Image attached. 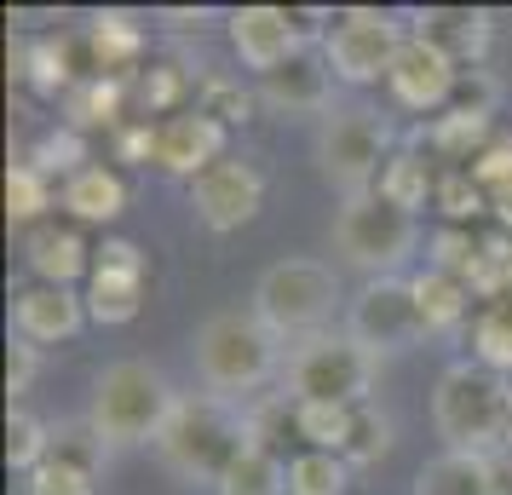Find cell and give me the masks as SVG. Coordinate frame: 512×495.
I'll use <instances>...</instances> for the list:
<instances>
[{
	"label": "cell",
	"instance_id": "obj_10",
	"mask_svg": "<svg viewBox=\"0 0 512 495\" xmlns=\"http://www.w3.org/2000/svg\"><path fill=\"white\" fill-rule=\"evenodd\" d=\"M346 334L374 357L420 346L426 340V317H420V300H415V277H374V283H363V294L346 311Z\"/></svg>",
	"mask_w": 512,
	"mask_h": 495
},
{
	"label": "cell",
	"instance_id": "obj_36",
	"mask_svg": "<svg viewBox=\"0 0 512 495\" xmlns=\"http://www.w3.org/2000/svg\"><path fill=\"white\" fill-rule=\"evenodd\" d=\"M386 449H392V421H386L374 403H357V415H351V438H346V467H374Z\"/></svg>",
	"mask_w": 512,
	"mask_h": 495
},
{
	"label": "cell",
	"instance_id": "obj_20",
	"mask_svg": "<svg viewBox=\"0 0 512 495\" xmlns=\"http://www.w3.org/2000/svg\"><path fill=\"white\" fill-rule=\"evenodd\" d=\"M415 35L432 41L443 58H455L461 70H472L489 47V12H472V6H432L415 18Z\"/></svg>",
	"mask_w": 512,
	"mask_h": 495
},
{
	"label": "cell",
	"instance_id": "obj_2",
	"mask_svg": "<svg viewBox=\"0 0 512 495\" xmlns=\"http://www.w3.org/2000/svg\"><path fill=\"white\" fill-rule=\"evenodd\" d=\"M432 432L449 455L472 461L512 449V380L484 363H449L432 386Z\"/></svg>",
	"mask_w": 512,
	"mask_h": 495
},
{
	"label": "cell",
	"instance_id": "obj_23",
	"mask_svg": "<svg viewBox=\"0 0 512 495\" xmlns=\"http://www.w3.org/2000/svg\"><path fill=\"white\" fill-rule=\"evenodd\" d=\"M127 110H133L127 81H116V75H81L75 93L64 98V127H75V133H87V127H121Z\"/></svg>",
	"mask_w": 512,
	"mask_h": 495
},
{
	"label": "cell",
	"instance_id": "obj_7",
	"mask_svg": "<svg viewBox=\"0 0 512 495\" xmlns=\"http://www.w3.org/2000/svg\"><path fill=\"white\" fill-rule=\"evenodd\" d=\"M420 248V219L409 208L386 202L380 190L374 196H351L334 213V254L351 271H369L374 277H397V265Z\"/></svg>",
	"mask_w": 512,
	"mask_h": 495
},
{
	"label": "cell",
	"instance_id": "obj_27",
	"mask_svg": "<svg viewBox=\"0 0 512 495\" xmlns=\"http://www.w3.org/2000/svg\"><path fill=\"white\" fill-rule=\"evenodd\" d=\"M472 363H484L495 375H512V294L489 300L472 317Z\"/></svg>",
	"mask_w": 512,
	"mask_h": 495
},
{
	"label": "cell",
	"instance_id": "obj_12",
	"mask_svg": "<svg viewBox=\"0 0 512 495\" xmlns=\"http://www.w3.org/2000/svg\"><path fill=\"white\" fill-rule=\"evenodd\" d=\"M190 208L213 236L242 231L259 208H265V173L254 162H213L202 179H190Z\"/></svg>",
	"mask_w": 512,
	"mask_h": 495
},
{
	"label": "cell",
	"instance_id": "obj_43",
	"mask_svg": "<svg viewBox=\"0 0 512 495\" xmlns=\"http://www.w3.org/2000/svg\"><path fill=\"white\" fill-rule=\"evenodd\" d=\"M484 495H512V449L484 461Z\"/></svg>",
	"mask_w": 512,
	"mask_h": 495
},
{
	"label": "cell",
	"instance_id": "obj_42",
	"mask_svg": "<svg viewBox=\"0 0 512 495\" xmlns=\"http://www.w3.org/2000/svg\"><path fill=\"white\" fill-rule=\"evenodd\" d=\"M41 346H29V340H18V334H12V346H6V392H12V398H24L29 386H35V369H41Z\"/></svg>",
	"mask_w": 512,
	"mask_h": 495
},
{
	"label": "cell",
	"instance_id": "obj_4",
	"mask_svg": "<svg viewBox=\"0 0 512 495\" xmlns=\"http://www.w3.org/2000/svg\"><path fill=\"white\" fill-rule=\"evenodd\" d=\"M282 369V340L254 311H213L196 329V375L213 398H248Z\"/></svg>",
	"mask_w": 512,
	"mask_h": 495
},
{
	"label": "cell",
	"instance_id": "obj_18",
	"mask_svg": "<svg viewBox=\"0 0 512 495\" xmlns=\"http://www.w3.org/2000/svg\"><path fill=\"white\" fill-rule=\"evenodd\" d=\"M93 254L98 248H87V236H81L75 219H64V225L47 219V225L24 231V265L52 288H70L75 277H93Z\"/></svg>",
	"mask_w": 512,
	"mask_h": 495
},
{
	"label": "cell",
	"instance_id": "obj_5",
	"mask_svg": "<svg viewBox=\"0 0 512 495\" xmlns=\"http://www.w3.org/2000/svg\"><path fill=\"white\" fill-rule=\"evenodd\" d=\"M334 306H340V277L323 260H277L254 283V317L294 346L311 334H328Z\"/></svg>",
	"mask_w": 512,
	"mask_h": 495
},
{
	"label": "cell",
	"instance_id": "obj_8",
	"mask_svg": "<svg viewBox=\"0 0 512 495\" xmlns=\"http://www.w3.org/2000/svg\"><path fill=\"white\" fill-rule=\"evenodd\" d=\"M374 369H380V357L363 352L346 329L334 334H311L300 340L294 352H288V398L300 403H369V386H374Z\"/></svg>",
	"mask_w": 512,
	"mask_h": 495
},
{
	"label": "cell",
	"instance_id": "obj_25",
	"mask_svg": "<svg viewBox=\"0 0 512 495\" xmlns=\"http://www.w3.org/2000/svg\"><path fill=\"white\" fill-rule=\"evenodd\" d=\"M415 300H420V317H426V334H449L461 329V317L472 311V288L461 277H443V271H420L415 277Z\"/></svg>",
	"mask_w": 512,
	"mask_h": 495
},
{
	"label": "cell",
	"instance_id": "obj_21",
	"mask_svg": "<svg viewBox=\"0 0 512 495\" xmlns=\"http://www.w3.org/2000/svg\"><path fill=\"white\" fill-rule=\"evenodd\" d=\"M58 202H64V213H70L75 225H110V219L127 213V185H121L116 167L93 162V167H81L75 179H64Z\"/></svg>",
	"mask_w": 512,
	"mask_h": 495
},
{
	"label": "cell",
	"instance_id": "obj_29",
	"mask_svg": "<svg viewBox=\"0 0 512 495\" xmlns=\"http://www.w3.org/2000/svg\"><path fill=\"white\" fill-rule=\"evenodd\" d=\"M127 98H133V121L179 116L173 104L185 98V70H179V64H144V70L127 81Z\"/></svg>",
	"mask_w": 512,
	"mask_h": 495
},
{
	"label": "cell",
	"instance_id": "obj_38",
	"mask_svg": "<svg viewBox=\"0 0 512 495\" xmlns=\"http://www.w3.org/2000/svg\"><path fill=\"white\" fill-rule=\"evenodd\" d=\"M24 495H98V472L75 467V461H64V455H47L41 467L29 472Z\"/></svg>",
	"mask_w": 512,
	"mask_h": 495
},
{
	"label": "cell",
	"instance_id": "obj_34",
	"mask_svg": "<svg viewBox=\"0 0 512 495\" xmlns=\"http://www.w3.org/2000/svg\"><path fill=\"white\" fill-rule=\"evenodd\" d=\"M47 455H52V426L35 421L29 409H12V415H6V467L29 478Z\"/></svg>",
	"mask_w": 512,
	"mask_h": 495
},
{
	"label": "cell",
	"instance_id": "obj_35",
	"mask_svg": "<svg viewBox=\"0 0 512 495\" xmlns=\"http://www.w3.org/2000/svg\"><path fill=\"white\" fill-rule=\"evenodd\" d=\"M432 202H438V213L449 219V225H466V231H472V219L489 208L484 185H478L466 167H443L438 173V196H432Z\"/></svg>",
	"mask_w": 512,
	"mask_h": 495
},
{
	"label": "cell",
	"instance_id": "obj_22",
	"mask_svg": "<svg viewBox=\"0 0 512 495\" xmlns=\"http://www.w3.org/2000/svg\"><path fill=\"white\" fill-rule=\"evenodd\" d=\"M75 52H81V41H70V35H47V41H35V47L18 52V81H29L35 93L47 98H70L75 81H81V64H75Z\"/></svg>",
	"mask_w": 512,
	"mask_h": 495
},
{
	"label": "cell",
	"instance_id": "obj_19",
	"mask_svg": "<svg viewBox=\"0 0 512 495\" xmlns=\"http://www.w3.org/2000/svg\"><path fill=\"white\" fill-rule=\"evenodd\" d=\"M87 75H116V81H133L144 70V29L127 18V12H98L87 35Z\"/></svg>",
	"mask_w": 512,
	"mask_h": 495
},
{
	"label": "cell",
	"instance_id": "obj_11",
	"mask_svg": "<svg viewBox=\"0 0 512 495\" xmlns=\"http://www.w3.org/2000/svg\"><path fill=\"white\" fill-rule=\"evenodd\" d=\"M144 277H150V260L139 242L104 236V248L93 254V277H87V317L110 323V329L133 323L144 306Z\"/></svg>",
	"mask_w": 512,
	"mask_h": 495
},
{
	"label": "cell",
	"instance_id": "obj_41",
	"mask_svg": "<svg viewBox=\"0 0 512 495\" xmlns=\"http://www.w3.org/2000/svg\"><path fill=\"white\" fill-rule=\"evenodd\" d=\"M466 173H472V179L484 185L489 202H495L501 190H512V133H495V139L484 144V156L466 167Z\"/></svg>",
	"mask_w": 512,
	"mask_h": 495
},
{
	"label": "cell",
	"instance_id": "obj_6",
	"mask_svg": "<svg viewBox=\"0 0 512 495\" xmlns=\"http://www.w3.org/2000/svg\"><path fill=\"white\" fill-rule=\"evenodd\" d=\"M392 162V127L363 110V104H346V110H328L317 121V173L340 196H374L380 190V173Z\"/></svg>",
	"mask_w": 512,
	"mask_h": 495
},
{
	"label": "cell",
	"instance_id": "obj_15",
	"mask_svg": "<svg viewBox=\"0 0 512 495\" xmlns=\"http://www.w3.org/2000/svg\"><path fill=\"white\" fill-rule=\"evenodd\" d=\"M150 162L173 179H202L213 162H225V121H213L208 110H179V116L156 121Z\"/></svg>",
	"mask_w": 512,
	"mask_h": 495
},
{
	"label": "cell",
	"instance_id": "obj_37",
	"mask_svg": "<svg viewBox=\"0 0 512 495\" xmlns=\"http://www.w3.org/2000/svg\"><path fill=\"white\" fill-rule=\"evenodd\" d=\"M29 162L41 167V173H58V179H75V173H81V167H93L87 162V133H75V127H52L47 139L35 144V156H29Z\"/></svg>",
	"mask_w": 512,
	"mask_h": 495
},
{
	"label": "cell",
	"instance_id": "obj_45",
	"mask_svg": "<svg viewBox=\"0 0 512 495\" xmlns=\"http://www.w3.org/2000/svg\"><path fill=\"white\" fill-rule=\"evenodd\" d=\"M489 208H495V219H501V231H512V190H501Z\"/></svg>",
	"mask_w": 512,
	"mask_h": 495
},
{
	"label": "cell",
	"instance_id": "obj_17",
	"mask_svg": "<svg viewBox=\"0 0 512 495\" xmlns=\"http://www.w3.org/2000/svg\"><path fill=\"white\" fill-rule=\"evenodd\" d=\"M259 104H271L282 116H328L334 110V70L323 52H294L282 70L259 75Z\"/></svg>",
	"mask_w": 512,
	"mask_h": 495
},
{
	"label": "cell",
	"instance_id": "obj_44",
	"mask_svg": "<svg viewBox=\"0 0 512 495\" xmlns=\"http://www.w3.org/2000/svg\"><path fill=\"white\" fill-rule=\"evenodd\" d=\"M213 12H162V24H173V29H202Z\"/></svg>",
	"mask_w": 512,
	"mask_h": 495
},
{
	"label": "cell",
	"instance_id": "obj_14",
	"mask_svg": "<svg viewBox=\"0 0 512 495\" xmlns=\"http://www.w3.org/2000/svg\"><path fill=\"white\" fill-rule=\"evenodd\" d=\"M225 24H231L236 58H242L254 75L282 70L294 52L311 47V41H305V29H300V18H294L288 6H242V12H231V18H225Z\"/></svg>",
	"mask_w": 512,
	"mask_h": 495
},
{
	"label": "cell",
	"instance_id": "obj_33",
	"mask_svg": "<svg viewBox=\"0 0 512 495\" xmlns=\"http://www.w3.org/2000/svg\"><path fill=\"white\" fill-rule=\"evenodd\" d=\"M346 455H328V449H305L288 461V495H346Z\"/></svg>",
	"mask_w": 512,
	"mask_h": 495
},
{
	"label": "cell",
	"instance_id": "obj_3",
	"mask_svg": "<svg viewBox=\"0 0 512 495\" xmlns=\"http://www.w3.org/2000/svg\"><path fill=\"white\" fill-rule=\"evenodd\" d=\"M179 398H185V392H173V380H167L156 363L121 357V363H110V369L93 380L87 426H93L110 449H144V444L156 449V438H162L167 415L179 409Z\"/></svg>",
	"mask_w": 512,
	"mask_h": 495
},
{
	"label": "cell",
	"instance_id": "obj_13",
	"mask_svg": "<svg viewBox=\"0 0 512 495\" xmlns=\"http://www.w3.org/2000/svg\"><path fill=\"white\" fill-rule=\"evenodd\" d=\"M461 64L455 58H443L432 41H420V35H409L403 47H397L392 58V75H386V93L403 104V110H415V116H438V110H449L455 104V93H461Z\"/></svg>",
	"mask_w": 512,
	"mask_h": 495
},
{
	"label": "cell",
	"instance_id": "obj_28",
	"mask_svg": "<svg viewBox=\"0 0 512 495\" xmlns=\"http://www.w3.org/2000/svg\"><path fill=\"white\" fill-rule=\"evenodd\" d=\"M219 495H288V467H282V455L271 444H248L242 461L225 472Z\"/></svg>",
	"mask_w": 512,
	"mask_h": 495
},
{
	"label": "cell",
	"instance_id": "obj_30",
	"mask_svg": "<svg viewBox=\"0 0 512 495\" xmlns=\"http://www.w3.org/2000/svg\"><path fill=\"white\" fill-rule=\"evenodd\" d=\"M47 208H52V179L41 173L35 162H12L6 167V219L12 225H47Z\"/></svg>",
	"mask_w": 512,
	"mask_h": 495
},
{
	"label": "cell",
	"instance_id": "obj_39",
	"mask_svg": "<svg viewBox=\"0 0 512 495\" xmlns=\"http://www.w3.org/2000/svg\"><path fill=\"white\" fill-rule=\"evenodd\" d=\"M472 254H478V231H466V225H443L432 236V271H443V277H461L466 283Z\"/></svg>",
	"mask_w": 512,
	"mask_h": 495
},
{
	"label": "cell",
	"instance_id": "obj_31",
	"mask_svg": "<svg viewBox=\"0 0 512 495\" xmlns=\"http://www.w3.org/2000/svg\"><path fill=\"white\" fill-rule=\"evenodd\" d=\"M351 415H357V409H346V403H300L294 398V432H300L311 449H328V455H346Z\"/></svg>",
	"mask_w": 512,
	"mask_h": 495
},
{
	"label": "cell",
	"instance_id": "obj_24",
	"mask_svg": "<svg viewBox=\"0 0 512 495\" xmlns=\"http://www.w3.org/2000/svg\"><path fill=\"white\" fill-rule=\"evenodd\" d=\"M380 196L386 202H397V208H426L432 196H438V167L420 156L415 144H403V150H392V162H386V173H380Z\"/></svg>",
	"mask_w": 512,
	"mask_h": 495
},
{
	"label": "cell",
	"instance_id": "obj_26",
	"mask_svg": "<svg viewBox=\"0 0 512 495\" xmlns=\"http://www.w3.org/2000/svg\"><path fill=\"white\" fill-rule=\"evenodd\" d=\"M466 288L472 300H501L512 294V231H484L478 236V254H472V271H466Z\"/></svg>",
	"mask_w": 512,
	"mask_h": 495
},
{
	"label": "cell",
	"instance_id": "obj_40",
	"mask_svg": "<svg viewBox=\"0 0 512 495\" xmlns=\"http://www.w3.org/2000/svg\"><path fill=\"white\" fill-rule=\"evenodd\" d=\"M196 110H208L213 121H225V127H231V121L254 116V93H248V87H236V81H225V75H208V81H202V104H196Z\"/></svg>",
	"mask_w": 512,
	"mask_h": 495
},
{
	"label": "cell",
	"instance_id": "obj_1",
	"mask_svg": "<svg viewBox=\"0 0 512 495\" xmlns=\"http://www.w3.org/2000/svg\"><path fill=\"white\" fill-rule=\"evenodd\" d=\"M248 444H254L248 409L231 398H213V392H196V398H179V409L167 415L162 438H156V461L167 478H179L190 490L196 484L219 490Z\"/></svg>",
	"mask_w": 512,
	"mask_h": 495
},
{
	"label": "cell",
	"instance_id": "obj_9",
	"mask_svg": "<svg viewBox=\"0 0 512 495\" xmlns=\"http://www.w3.org/2000/svg\"><path fill=\"white\" fill-rule=\"evenodd\" d=\"M409 35L392 12H374V6H351V12H334L323 29V58L334 81L346 87H374L392 75V58Z\"/></svg>",
	"mask_w": 512,
	"mask_h": 495
},
{
	"label": "cell",
	"instance_id": "obj_16",
	"mask_svg": "<svg viewBox=\"0 0 512 495\" xmlns=\"http://www.w3.org/2000/svg\"><path fill=\"white\" fill-rule=\"evenodd\" d=\"M81 323H87V294H75V288L35 283V288H18V294H12V334L29 340V346L75 340Z\"/></svg>",
	"mask_w": 512,
	"mask_h": 495
},
{
	"label": "cell",
	"instance_id": "obj_32",
	"mask_svg": "<svg viewBox=\"0 0 512 495\" xmlns=\"http://www.w3.org/2000/svg\"><path fill=\"white\" fill-rule=\"evenodd\" d=\"M415 495H484V461L443 449L438 461L415 472Z\"/></svg>",
	"mask_w": 512,
	"mask_h": 495
}]
</instances>
